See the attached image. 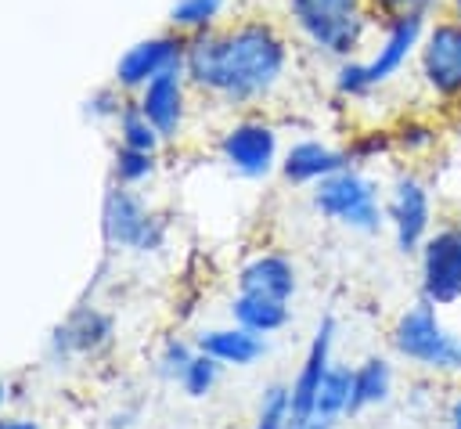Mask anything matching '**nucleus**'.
Instances as JSON below:
<instances>
[{"label": "nucleus", "mask_w": 461, "mask_h": 429, "mask_svg": "<svg viewBox=\"0 0 461 429\" xmlns=\"http://www.w3.org/2000/svg\"><path fill=\"white\" fill-rule=\"evenodd\" d=\"M288 68V40L263 18H241L187 36V83L223 105L263 101Z\"/></svg>", "instance_id": "1"}, {"label": "nucleus", "mask_w": 461, "mask_h": 429, "mask_svg": "<svg viewBox=\"0 0 461 429\" xmlns=\"http://www.w3.org/2000/svg\"><path fill=\"white\" fill-rule=\"evenodd\" d=\"M425 25H429V18H421V14L382 22V36H378L371 58H364V61L346 58L339 65L335 90L346 94V97H364V94L393 83L407 68V61L418 58V43L425 36Z\"/></svg>", "instance_id": "2"}, {"label": "nucleus", "mask_w": 461, "mask_h": 429, "mask_svg": "<svg viewBox=\"0 0 461 429\" xmlns=\"http://www.w3.org/2000/svg\"><path fill=\"white\" fill-rule=\"evenodd\" d=\"M295 29L324 54L346 61L367 47L371 29L378 25L367 0H285Z\"/></svg>", "instance_id": "3"}, {"label": "nucleus", "mask_w": 461, "mask_h": 429, "mask_svg": "<svg viewBox=\"0 0 461 429\" xmlns=\"http://www.w3.org/2000/svg\"><path fill=\"white\" fill-rule=\"evenodd\" d=\"M393 346L403 361L439 371V375H457L461 371V335L450 332L436 310V303L418 299L407 306L396 324H393Z\"/></svg>", "instance_id": "4"}, {"label": "nucleus", "mask_w": 461, "mask_h": 429, "mask_svg": "<svg viewBox=\"0 0 461 429\" xmlns=\"http://www.w3.org/2000/svg\"><path fill=\"white\" fill-rule=\"evenodd\" d=\"M313 209L349 231H360V234H375L385 224V205H382L378 184L353 166L313 184Z\"/></svg>", "instance_id": "5"}, {"label": "nucleus", "mask_w": 461, "mask_h": 429, "mask_svg": "<svg viewBox=\"0 0 461 429\" xmlns=\"http://www.w3.org/2000/svg\"><path fill=\"white\" fill-rule=\"evenodd\" d=\"M418 79L439 105H461V18L439 11L418 43Z\"/></svg>", "instance_id": "6"}, {"label": "nucleus", "mask_w": 461, "mask_h": 429, "mask_svg": "<svg viewBox=\"0 0 461 429\" xmlns=\"http://www.w3.org/2000/svg\"><path fill=\"white\" fill-rule=\"evenodd\" d=\"M421 299L447 306L461 299V224H443L421 242Z\"/></svg>", "instance_id": "7"}, {"label": "nucleus", "mask_w": 461, "mask_h": 429, "mask_svg": "<svg viewBox=\"0 0 461 429\" xmlns=\"http://www.w3.org/2000/svg\"><path fill=\"white\" fill-rule=\"evenodd\" d=\"M385 220L396 234L400 252H418L421 242L432 234V191L418 173H400L393 180Z\"/></svg>", "instance_id": "8"}, {"label": "nucleus", "mask_w": 461, "mask_h": 429, "mask_svg": "<svg viewBox=\"0 0 461 429\" xmlns=\"http://www.w3.org/2000/svg\"><path fill=\"white\" fill-rule=\"evenodd\" d=\"M101 227L108 245L119 249H133V252H155L162 245V224L144 209V202L126 191L115 187L104 198V213H101Z\"/></svg>", "instance_id": "9"}, {"label": "nucleus", "mask_w": 461, "mask_h": 429, "mask_svg": "<svg viewBox=\"0 0 461 429\" xmlns=\"http://www.w3.org/2000/svg\"><path fill=\"white\" fill-rule=\"evenodd\" d=\"M220 159L241 177H267L277 162V133L263 119H241L220 137Z\"/></svg>", "instance_id": "10"}, {"label": "nucleus", "mask_w": 461, "mask_h": 429, "mask_svg": "<svg viewBox=\"0 0 461 429\" xmlns=\"http://www.w3.org/2000/svg\"><path fill=\"white\" fill-rule=\"evenodd\" d=\"M331 342H335V321L324 317L313 332V342L306 350V361L299 364L295 382L288 386V429H306L310 411H313L317 393H321V379L331 364Z\"/></svg>", "instance_id": "11"}, {"label": "nucleus", "mask_w": 461, "mask_h": 429, "mask_svg": "<svg viewBox=\"0 0 461 429\" xmlns=\"http://www.w3.org/2000/svg\"><path fill=\"white\" fill-rule=\"evenodd\" d=\"M184 54H187V36L184 32H166V36H155V40H144L137 43L122 61H119V87H130V90H140L148 87L155 76L169 72V68H184Z\"/></svg>", "instance_id": "12"}, {"label": "nucleus", "mask_w": 461, "mask_h": 429, "mask_svg": "<svg viewBox=\"0 0 461 429\" xmlns=\"http://www.w3.org/2000/svg\"><path fill=\"white\" fill-rule=\"evenodd\" d=\"M137 105L148 115V123L158 130L162 141L180 137L184 112H187V72L184 68H169V72L155 76L148 87H140V101Z\"/></svg>", "instance_id": "13"}, {"label": "nucleus", "mask_w": 461, "mask_h": 429, "mask_svg": "<svg viewBox=\"0 0 461 429\" xmlns=\"http://www.w3.org/2000/svg\"><path fill=\"white\" fill-rule=\"evenodd\" d=\"M346 166H353L346 151H335L321 141H299V144L288 148V155L281 162V173L292 184H317V180H324V177H331Z\"/></svg>", "instance_id": "14"}, {"label": "nucleus", "mask_w": 461, "mask_h": 429, "mask_svg": "<svg viewBox=\"0 0 461 429\" xmlns=\"http://www.w3.org/2000/svg\"><path fill=\"white\" fill-rule=\"evenodd\" d=\"M238 292H252V296H270V299H292L295 296V267L292 260L277 256V252H263L256 260H249L238 274Z\"/></svg>", "instance_id": "15"}, {"label": "nucleus", "mask_w": 461, "mask_h": 429, "mask_svg": "<svg viewBox=\"0 0 461 429\" xmlns=\"http://www.w3.org/2000/svg\"><path fill=\"white\" fill-rule=\"evenodd\" d=\"M198 350L216 357L220 364H230V368H252L263 353H267V342L263 335L241 328V324H230V328H209L198 335Z\"/></svg>", "instance_id": "16"}, {"label": "nucleus", "mask_w": 461, "mask_h": 429, "mask_svg": "<svg viewBox=\"0 0 461 429\" xmlns=\"http://www.w3.org/2000/svg\"><path fill=\"white\" fill-rule=\"evenodd\" d=\"M349 393H353V368L349 364H328L306 429H335L349 415Z\"/></svg>", "instance_id": "17"}, {"label": "nucleus", "mask_w": 461, "mask_h": 429, "mask_svg": "<svg viewBox=\"0 0 461 429\" xmlns=\"http://www.w3.org/2000/svg\"><path fill=\"white\" fill-rule=\"evenodd\" d=\"M230 317H234V324H241V328H249L256 335H270V332L288 324V299L238 292L230 299Z\"/></svg>", "instance_id": "18"}, {"label": "nucleus", "mask_w": 461, "mask_h": 429, "mask_svg": "<svg viewBox=\"0 0 461 429\" xmlns=\"http://www.w3.org/2000/svg\"><path fill=\"white\" fill-rule=\"evenodd\" d=\"M112 339V321L97 310H79L68 324H61L54 332V350L61 353H94L101 346H108Z\"/></svg>", "instance_id": "19"}, {"label": "nucleus", "mask_w": 461, "mask_h": 429, "mask_svg": "<svg viewBox=\"0 0 461 429\" xmlns=\"http://www.w3.org/2000/svg\"><path fill=\"white\" fill-rule=\"evenodd\" d=\"M393 393V368L385 357H367L353 368V393H349V415H360L367 407L385 404Z\"/></svg>", "instance_id": "20"}, {"label": "nucleus", "mask_w": 461, "mask_h": 429, "mask_svg": "<svg viewBox=\"0 0 461 429\" xmlns=\"http://www.w3.org/2000/svg\"><path fill=\"white\" fill-rule=\"evenodd\" d=\"M220 7H223V0H176V7L169 11V22L176 32L194 36V32H205L216 25Z\"/></svg>", "instance_id": "21"}, {"label": "nucleus", "mask_w": 461, "mask_h": 429, "mask_svg": "<svg viewBox=\"0 0 461 429\" xmlns=\"http://www.w3.org/2000/svg\"><path fill=\"white\" fill-rule=\"evenodd\" d=\"M119 137L126 148H140V151H155L158 148V130L148 123V115L140 112V105H126L119 112Z\"/></svg>", "instance_id": "22"}, {"label": "nucleus", "mask_w": 461, "mask_h": 429, "mask_svg": "<svg viewBox=\"0 0 461 429\" xmlns=\"http://www.w3.org/2000/svg\"><path fill=\"white\" fill-rule=\"evenodd\" d=\"M375 22H393V18H407V14H421V18H436L447 0H367Z\"/></svg>", "instance_id": "23"}, {"label": "nucleus", "mask_w": 461, "mask_h": 429, "mask_svg": "<svg viewBox=\"0 0 461 429\" xmlns=\"http://www.w3.org/2000/svg\"><path fill=\"white\" fill-rule=\"evenodd\" d=\"M220 361L216 357H209V353H194L191 357V364H187V371H184V379H180V386L187 389V397H205L212 386H216V379H220Z\"/></svg>", "instance_id": "24"}, {"label": "nucleus", "mask_w": 461, "mask_h": 429, "mask_svg": "<svg viewBox=\"0 0 461 429\" xmlns=\"http://www.w3.org/2000/svg\"><path fill=\"white\" fill-rule=\"evenodd\" d=\"M155 169V151H140V148H119L115 155V177L119 184H140L144 177H151Z\"/></svg>", "instance_id": "25"}, {"label": "nucleus", "mask_w": 461, "mask_h": 429, "mask_svg": "<svg viewBox=\"0 0 461 429\" xmlns=\"http://www.w3.org/2000/svg\"><path fill=\"white\" fill-rule=\"evenodd\" d=\"M252 429H288V386H270L263 393Z\"/></svg>", "instance_id": "26"}, {"label": "nucleus", "mask_w": 461, "mask_h": 429, "mask_svg": "<svg viewBox=\"0 0 461 429\" xmlns=\"http://www.w3.org/2000/svg\"><path fill=\"white\" fill-rule=\"evenodd\" d=\"M191 357H194V350L187 346V342H180V339H169L166 346H162V353H158V375L162 379H184V371H187V364H191Z\"/></svg>", "instance_id": "27"}, {"label": "nucleus", "mask_w": 461, "mask_h": 429, "mask_svg": "<svg viewBox=\"0 0 461 429\" xmlns=\"http://www.w3.org/2000/svg\"><path fill=\"white\" fill-rule=\"evenodd\" d=\"M432 141H436V130H432V126H418V123H407V126H403V137H400V144H403L407 151L429 148Z\"/></svg>", "instance_id": "28"}, {"label": "nucleus", "mask_w": 461, "mask_h": 429, "mask_svg": "<svg viewBox=\"0 0 461 429\" xmlns=\"http://www.w3.org/2000/svg\"><path fill=\"white\" fill-rule=\"evenodd\" d=\"M0 429H40L32 418H0Z\"/></svg>", "instance_id": "29"}, {"label": "nucleus", "mask_w": 461, "mask_h": 429, "mask_svg": "<svg viewBox=\"0 0 461 429\" xmlns=\"http://www.w3.org/2000/svg\"><path fill=\"white\" fill-rule=\"evenodd\" d=\"M447 422H450V429H461V397H454V400H450V411H447Z\"/></svg>", "instance_id": "30"}, {"label": "nucleus", "mask_w": 461, "mask_h": 429, "mask_svg": "<svg viewBox=\"0 0 461 429\" xmlns=\"http://www.w3.org/2000/svg\"><path fill=\"white\" fill-rule=\"evenodd\" d=\"M443 11H450V14H457L461 18V0H447V7Z\"/></svg>", "instance_id": "31"}, {"label": "nucleus", "mask_w": 461, "mask_h": 429, "mask_svg": "<svg viewBox=\"0 0 461 429\" xmlns=\"http://www.w3.org/2000/svg\"><path fill=\"white\" fill-rule=\"evenodd\" d=\"M4 400H7V386L0 382V407H4Z\"/></svg>", "instance_id": "32"}, {"label": "nucleus", "mask_w": 461, "mask_h": 429, "mask_svg": "<svg viewBox=\"0 0 461 429\" xmlns=\"http://www.w3.org/2000/svg\"><path fill=\"white\" fill-rule=\"evenodd\" d=\"M457 137H461V126H457Z\"/></svg>", "instance_id": "33"}]
</instances>
